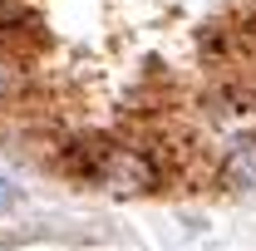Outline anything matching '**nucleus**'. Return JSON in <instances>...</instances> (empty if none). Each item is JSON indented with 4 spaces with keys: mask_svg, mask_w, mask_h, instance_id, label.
<instances>
[{
    "mask_svg": "<svg viewBox=\"0 0 256 251\" xmlns=\"http://www.w3.org/2000/svg\"><path fill=\"white\" fill-rule=\"evenodd\" d=\"M10 207H20V188L10 178H0V212H10Z\"/></svg>",
    "mask_w": 256,
    "mask_h": 251,
    "instance_id": "obj_3",
    "label": "nucleus"
},
{
    "mask_svg": "<svg viewBox=\"0 0 256 251\" xmlns=\"http://www.w3.org/2000/svg\"><path fill=\"white\" fill-rule=\"evenodd\" d=\"M94 182H98V188H108V192H118V197L153 192V188H158V162L143 153V148H124V143H114V148H98Z\"/></svg>",
    "mask_w": 256,
    "mask_h": 251,
    "instance_id": "obj_1",
    "label": "nucleus"
},
{
    "mask_svg": "<svg viewBox=\"0 0 256 251\" xmlns=\"http://www.w3.org/2000/svg\"><path fill=\"white\" fill-rule=\"evenodd\" d=\"M10 89H15V69H10V60H5V54H0V98L10 94Z\"/></svg>",
    "mask_w": 256,
    "mask_h": 251,
    "instance_id": "obj_4",
    "label": "nucleus"
},
{
    "mask_svg": "<svg viewBox=\"0 0 256 251\" xmlns=\"http://www.w3.org/2000/svg\"><path fill=\"white\" fill-rule=\"evenodd\" d=\"M222 178H226V188H236V192H256V143H242V148L226 153Z\"/></svg>",
    "mask_w": 256,
    "mask_h": 251,
    "instance_id": "obj_2",
    "label": "nucleus"
}]
</instances>
